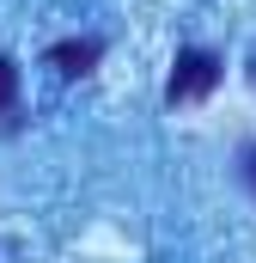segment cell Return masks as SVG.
<instances>
[{
    "mask_svg": "<svg viewBox=\"0 0 256 263\" xmlns=\"http://www.w3.org/2000/svg\"><path fill=\"white\" fill-rule=\"evenodd\" d=\"M220 86V55L214 49H177L171 80H165V104H195Z\"/></svg>",
    "mask_w": 256,
    "mask_h": 263,
    "instance_id": "cell-1",
    "label": "cell"
},
{
    "mask_svg": "<svg viewBox=\"0 0 256 263\" xmlns=\"http://www.w3.org/2000/svg\"><path fill=\"white\" fill-rule=\"evenodd\" d=\"M98 55H104V43H98V37H67V43L49 49V67H61L67 80H73V73H92Z\"/></svg>",
    "mask_w": 256,
    "mask_h": 263,
    "instance_id": "cell-2",
    "label": "cell"
},
{
    "mask_svg": "<svg viewBox=\"0 0 256 263\" xmlns=\"http://www.w3.org/2000/svg\"><path fill=\"white\" fill-rule=\"evenodd\" d=\"M12 104H18V62L0 55V110H12Z\"/></svg>",
    "mask_w": 256,
    "mask_h": 263,
    "instance_id": "cell-3",
    "label": "cell"
},
{
    "mask_svg": "<svg viewBox=\"0 0 256 263\" xmlns=\"http://www.w3.org/2000/svg\"><path fill=\"white\" fill-rule=\"evenodd\" d=\"M244 184H250V190H256V141H250V147H244Z\"/></svg>",
    "mask_w": 256,
    "mask_h": 263,
    "instance_id": "cell-4",
    "label": "cell"
},
{
    "mask_svg": "<svg viewBox=\"0 0 256 263\" xmlns=\"http://www.w3.org/2000/svg\"><path fill=\"white\" fill-rule=\"evenodd\" d=\"M250 80H256V62H250Z\"/></svg>",
    "mask_w": 256,
    "mask_h": 263,
    "instance_id": "cell-5",
    "label": "cell"
}]
</instances>
